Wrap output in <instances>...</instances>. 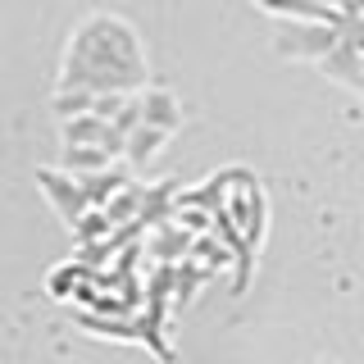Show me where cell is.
Listing matches in <instances>:
<instances>
[{
  "label": "cell",
  "instance_id": "obj_1",
  "mask_svg": "<svg viewBox=\"0 0 364 364\" xmlns=\"http://www.w3.org/2000/svg\"><path fill=\"white\" fill-rule=\"evenodd\" d=\"M341 37V23L328 18H278V37H273V50L291 64H318Z\"/></svg>",
  "mask_w": 364,
  "mask_h": 364
},
{
  "label": "cell",
  "instance_id": "obj_5",
  "mask_svg": "<svg viewBox=\"0 0 364 364\" xmlns=\"http://www.w3.org/2000/svg\"><path fill=\"white\" fill-rule=\"evenodd\" d=\"M350 37H355V32H350ZM355 46H360V68H364V37H355ZM364 100V96H360Z\"/></svg>",
  "mask_w": 364,
  "mask_h": 364
},
{
  "label": "cell",
  "instance_id": "obj_4",
  "mask_svg": "<svg viewBox=\"0 0 364 364\" xmlns=\"http://www.w3.org/2000/svg\"><path fill=\"white\" fill-rule=\"evenodd\" d=\"M346 28L355 32V37H364V14H355V18H346Z\"/></svg>",
  "mask_w": 364,
  "mask_h": 364
},
{
  "label": "cell",
  "instance_id": "obj_2",
  "mask_svg": "<svg viewBox=\"0 0 364 364\" xmlns=\"http://www.w3.org/2000/svg\"><path fill=\"white\" fill-rule=\"evenodd\" d=\"M318 73L328 77V82H337V87H346V91H355V96H364V68H360V46L355 37H350V28L341 23V37L337 46L323 55V60L314 64Z\"/></svg>",
  "mask_w": 364,
  "mask_h": 364
},
{
  "label": "cell",
  "instance_id": "obj_3",
  "mask_svg": "<svg viewBox=\"0 0 364 364\" xmlns=\"http://www.w3.org/2000/svg\"><path fill=\"white\" fill-rule=\"evenodd\" d=\"M136 109H141V123H151V128H164V132H173L178 123H182V109H178V100H173V91H146L141 100H136Z\"/></svg>",
  "mask_w": 364,
  "mask_h": 364
}]
</instances>
